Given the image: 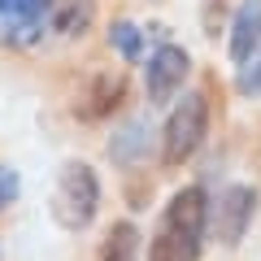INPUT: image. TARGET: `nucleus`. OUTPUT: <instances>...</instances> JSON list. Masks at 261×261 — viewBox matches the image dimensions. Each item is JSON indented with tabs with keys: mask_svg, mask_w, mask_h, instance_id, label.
Masks as SVG:
<instances>
[{
	"mask_svg": "<svg viewBox=\"0 0 261 261\" xmlns=\"http://www.w3.org/2000/svg\"><path fill=\"white\" fill-rule=\"evenodd\" d=\"M240 92H244V96H261V57L240 70Z\"/></svg>",
	"mask_w": 261,
	"mask_h": 261,
	"instance_id": "12",
	"label": "nucleus"
},
{
	"mask_svg": "<svg viewBox=\"0 0 261 261\" xmlns=\"http://www.w3.org/2000/svg\"><path fill=\"white\" fill-rule=\"evenodd\" d=\"M96 261H140V231H135L130 222H118L109 235H105Z\"/></svg>",
	"mask_w": 261,
	"mask_h": 261,
	"instance_id": "9",
	"label": "nucleus"
},
{
	"mask_svg": "<svg viewBox=\"0 0 261 261\" xmlns=\"http://www.w3.org/2000/svg\"><path fill=\"white\" fill-rule=\"evenodd\" d=\"M48 35L39 0H0V44L5 48H35Z\"/></svg>",
	"mask_w": 261,
	"mask_h": 261,
	"instance_id": "6",
	"label": "nucleus"
},
{
	"mask_svg": "<svg viewBox=\"0 0 261 261\" xmlns=\"http://www.w3.org/2000/svg\"><path fill=\"white\" fill-rule=\"evenodd\" d=\"M109 39H113V48H118L126 61H140V57H144V35H140L135 22H113V27H109Z\"/></svg>",
	"mask_w": 261,
	"mask_h": 261,
	"instance_id": "10",
	"label": "nucleus"
},
{
	"mask_svg": "<svg viewBox=\"0 0 261 261\" xmlns=\"http://www.w3.org/2000/svg\"><path fill=\"white\" fill-rule=\"evenodd\" d=\"M261 48V0H244L231 18V61L248 65Z\"/></svg>",
	"mask_w": 261,
	"mask_h": 261,
	"instance_id": "8",
	"label": "nucleus"
},
{
	"mask_svg": "<svg viewBox=\"0 0 261 261\" xmlns=\"http://www.w3.org/2000/svg\"><path fill=\"white\" fill-rule=\"evenodd\" d=\"M13 196H18V178H13V170H0V209L9 205Z\"/></svg>",
	"mask_w": 261,
	"mask_h": 261,
	"instance_id": "13",
	"label": "nucleus"
},
{
	"mask_svg": "<svg viewBox=\"0 0 261 261\" xmlns=\"http://www.w3.org/2000/svg\"><path fill=\"white\" fill-rule=\"evenodd\" d=\"M209 235V200L200 187H178L148 244V261H196Z\"/></svg>",
	"mask_w": 261,
	"mask_h": 261,
	"instance_id": "1",
	"label": "nucleus"
},
{
	"mask_svg": "<svg viewBox=\"0 0 261 261\" xmlns=\"http://www.w3.org/2000/svg\"><path fill=\"white\" fill-rule=\"evenodd\" d=\"M44 5V27L57 39H79L96 22V0H39Z\"/></svg>",
	"mask_w": 261,
	"mask_h": 261,
	"instance_id": "7",
	"label": "nucleus"
},
{
	"mask_svg": "<svg viewBox=\"0 0 261 261\" xmlns=\"http://www.w3.org/2000/svg\"><path fill=\"white\" fill-rule=\"evenodd\" d=\"M96 209H100V178H96L92 166L83 161H70L57 178V192H53V218L65 226V231H83L92 226Z\"/></svg>",
	"mask_w": 261,
	"mask_h": 261,
	"instance_id": "3",
	"label": "nucleus"
},
{
	"mask_svg": "<svg viewBox=\"0 0 261 261\" xmlns=\"http://www.w3.org/2000/svg\"><path fill=\"white\" fill-rule=\"evenodd\" d=\"M192 74V57L178 44H161L157 53H148V65H144V87H148L152 105L174 100V92L183 87V79Z\"/></svg>",
	"mask_w": 261,
	"mask_h": 261,
	"instance_id": "4",
	"label": "nucleus"
},
{
	"mask_svg": "<svg viewBox=\"0 0 261 261\" xmlns=\"http://www.w3.org/2000/svg\"><path fill=\"white\" fill-rule=\"evenodd\" d=\"M140 144H144V122H130V126L118 135V140L109 144V152H113L118 161H130V152L140 148Z\"/></svg>",
	"mask_w": 261,
	"mask_h": 261,
	"instance_id": "11",
	"label": "nucleus"
},
{
	"mask_svg": "<svg viewBox=\"0 0 261 261\" xmlns=\"http://www.w3.org/2000/svg\"><path fill=\"white\" fill-rule=\"evenodd\" d=\"M205 135H209V96L205 92H187L183 100L174 105L170 122H166V135H161V161H166L170 170H178L183 161H192L196 152H200Z\"/></svg>",
	"mask_w": 261,
	"mask_h": 261,
	"instance_id": "2",
	"label": "nucleus"
},
{
	"mask_svg": "<svg viewBox=\"0 0 261 261\" xmlns=\"http://www.w3.org/2000/svg\"><path fill=\"white\" fill-rule=\"evenodd\" d=\"M252 214H257V192L244 187V183H235V187H226V192L218 196V209H209V222H214L218 240L235 248V244L244 240V231L252 226Z\"/></svg>",
	"mask_w": 261,
	"mask_h": 261,
	"instance_id": "5",
	"label": "nucleus"
}]
</instances>
